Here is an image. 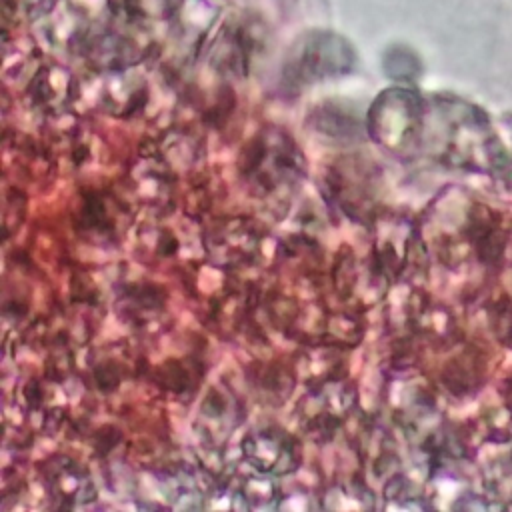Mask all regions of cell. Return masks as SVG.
<instances>
[{"label": "cell", "mask_w": 512, "mask_h": 512, "mask_svg": "<svg viewBox=\"0 0 512 512\" xmlns=\"http://www.w3.org/2000/svg\"><path fill=\"white\" fill-rule=\"evenodd\" d=\"M354 52L336 34H312L300 42L286 62V78L296 84H310L350 72Z\"/></svg>", "instance_id": "7a4b0ae2"}, {"label": "cell", "mask_w": 512, "mask_h": 512, "mask_svg": "<svg viewBox=\"0 0 512 512\" xmlns=\"http://www.w3.org/2000/svg\"><path fill=\"white\" fill-rule=\"evenodd\" d=\"M248 162V174L260 186L274 188L296 180L302 172V156L296 146L280 132H270L254 144V154Z\"/></svg>", "instance_id": "277c9868"}, {"label": "cell", "mask_w": 512, "mask_h": 512, "mask_svg": "<svg viewBox=\"0 0 512 512\" xmlns=\"http://www.w3.org/2000/svg\"><path fill=\"white\" fill-rule=\"evenodd\" d=\"M48 486H50L54 498L68 502V504H86L96 494L88 474L82 468H78L74 462H68V460H62V464H58L52 470Z\"/></svg>", "instance_id": "5b68a950"}, {"label": "cell", "mask_w": 512, "mask_h": 512, "mask_svg": "<svg viewBox=\"0 0 512 512\" xmlns=\"http://www.w3.org/2000/svg\"><path fill=\"white\" fill-rule=\"evenodd\" d=\"M422 102L406 90L380 94L368 114V130L388 150L402 152L418 142L422 132Z\"/></svg>", "instance_id": "6da1fadb"}, {"label": "cell", "mask_w": 512, "mask_h": 512, "mask_svg": "<svg viewBox=\"0 0 512 512\" xmlns=\"http://www.w3.org/2000/svg\"><path fill=\"white\" fill-rule=\"evenodd\" d=\"M244 460L258 472L268 476L290 474L300 464V446L288 432L280 428H258L242 440Z\"/></svg>", "instance_id": "3957f363"}, {"label": "cell", "mask_w": 512, "mask_h": 512, "mask_svg": "<svg viewBox=\"0 0 512 512\" xmlns=\"http://www.w3.org/2000/svg\"><path fill=\"white\" fill-rule=\"evenodd\" d=\"M384 70L392 78L410 80L418 72V60L412 52H408L404 48H394L384 58Z\"/></svg>", "instance_id": "8992f818"}]
</instances>
